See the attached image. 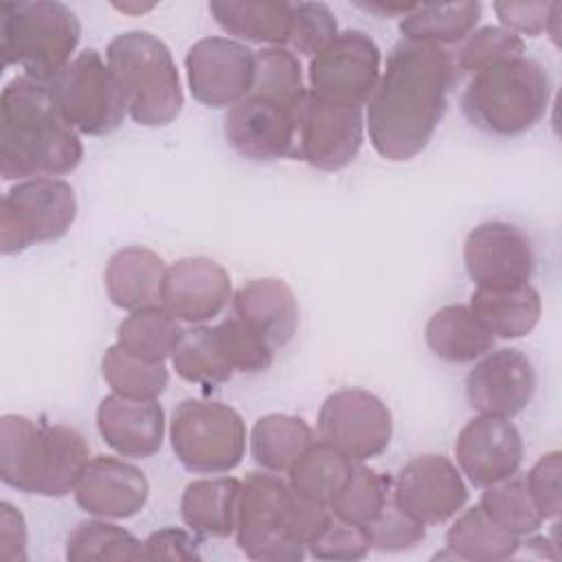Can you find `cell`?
I'll return each mask as SVG.
<instances>
[{
    "label": "cell",
    "mask_w": 562,
    "mask_h": 562,
    "mask_svg": "<svg viewBox=\"0 0 562 562\" xmlns=\"http://www.w3.org/2000/svg\"><path fill=\"white\" fill-rule=\"evenodd\" d=\"M231 301L228 272L209 257H184L167 268L162 307L178 321L206 323Z\"/></svg>",
    "instance_id": "cell-20"
},
{
    "label": "cell",
    "mask_w": 562,
    "mask_h": 562,
    "mask_svg": "<svg viewBox=\"0 0 562 562\" xmlns=\"http://www.w3.org/2000/svg\"><path fill=\"white\" fill-rule=\"evenodd\" d=\"M296 112L248 94L224 114L226 143L244 158L272 162L294 156Z\"/></svg>",
    "instance_id": "cell-19"
},
{
    "label": "cell",
    "mask_w": 562,
    "mask_h": 562,
    "mask_svg": "<svg viewBox=\"0 0 562 562\" xmlns=\"http://www.w3.org/2000/svg\"><path fill=\"white\" fill-rule=\"evenodd\" d=\"M318 437L353 463L382 454L393 437L389 406L364 389H340L318 411Z\"/></svg>",
    "instance_id": "cell-11"
},
{
    "label": "cell",
    "mask_w": 562,
    "mask_h": 562,
    "mask_svg": "<svg viewBox=\"0 0 562 562\" xmlns=\"http://www.w3.org/2000/svg\"><path fill=\"white\" fill-rule=\"evenodd\" d=\"M169 439L178 461L187 470L224 474L244 459L246 424L228 404L184 400L171 415Z\"/></svg>",
    "instance_id": "cell-8"
},
{
    "label": "cell",
    "mask_w": 562,
    "mask_h": 562,
    "mask_svg": "<svg viewBox=\"0 0 562 562\" xmlns=\"http://www.w3.org/2000/svg\"><path fill=\"white\" fill-rule=\"evenodd\" d=\"M66 560H145L143 542L119 525L83 520L66 538Z\"/></svg>",
    "instance_id": "cell-38"
},
{
    "label": "cell",
    "mask_w": 562,
    "mask_h": 562,
    "mask_svg": "<svg viewBox=\"0 0 562 562\" xmlns=\"http://www.w3.org/2000/svg\"><path fill=\"white\" fill-rule=\"evenodd\" d=\"M61 119L88 136H105L121 127L127 105L103 57L86 48L48 83Z\"/></svg>",
    "instance_id": "cell-10"
},
{
    "label": "cell",
    "mask_w": 562,
    "mask_h": 562,
    "mask_svg": "<svg viewBox=\"0 0 562 562\" xmlns=\"http://www.w3.org/2000/svg\"><path fill=\"white\" fill-rule=\"evenodd\" d=\"M241 481L235 476L198 479L187 485L180 514L184 525L206 538H226L237 529Z\"/></svg>",
    "instance_id": "cell-25"
},
{
    "label": "cell",
    "mask_w": 562,
    "mask_h": 562,
    "mask_svg": "<svg viewBox=\"0 0 562 562\" xmlns=\"http://www.w3.org/2000/svg\"><path fill=\"white\" fill-rule=\"evenodd\" d=\"M90 448L64 424H40L24 415L0 417V479L4 485L48 498L75 492Z\"/></svg>",
    "instance_id": "cell-4"
},
{
    "label": "cell",
    "mask_w": 562,
    "mask_h": 562,
    "mask_svg": "<svg viewBox=\"0 0 562 562\" xmlns=\"http://www.w3.org/2000/svg\"><path fill=\"white\" fill-rule=\"evenodd\" d=\"M549 97L551 79L544 66L520 55L474 72L463 90L461 110L476 130L509 138L540 123Z\"/></svg>",
    "instance_id": "cell-5"
},
{
    "label": "cell",
    "mask_w": 562,
    "mask_h": 562,
    "mask_svg": "<svg viewBox=\"0 0 562 562\" xmlns=\"http://www.w3.org/2000/svg\"><path fill=\"white\" fill-rule=\"evenodd\" d=\"M147 496V476L116 457L90 459L75 487L77 505L97 518H130L145 507Z\"/></svg>",
    "instance_id": "cell-21"
},
{
    "label": "cell",
    "mask_w": 562,
    "mask_h": 562,
    "mask_svg": "<svg viewBox=\"0 0 562 562\" xmlns=\"http://www.w3.org/2000/svg\"><path fill=\"white\" fill-rule=\"evenodd\" d=\"M522 437L507 417L479 415L457 435L454 457L476 487H490L514 476L522 463Z\"/></svg>",
    "instance_id": "cell-18"
},
{
    "label": "cell",
    "mask_w": 562,
    "mask_h": 562,
    "mask_svg": "<svg viewBox=\"0 0 562 562\" xmlns=\"http://www.w3.org/2000/svg\"><path fill=\"white\" fill-rule=\"evenodd\" d=\"M235 316L255 329L274 351L285 347L299 327V303L292 288L277 277L244 283L233 296Z\"/></svg>",
    "instance_id": "cell-23"
},
{
    "label": "cell",
    "mask_w": 562,
    "mask_h": 562,
    "mask_svg": "<svg viewBox=\"0 0 562 562\" xmlns=\"http://www.w3.org/2000/svg\"><path fill=\"white\" fill-rule=\"evenodd\" d=\"M463 263L476 288H516L531 281L536 255L518 226L490 220L468 233Z\"/></svg>",
    "instance_id": "cell-15"
},
{
    "label": "cell",
    "mask_w": 562,
    "mask_h": 562,
    "mask_svg": "<svg viewBox=\"0 0 562 562\" xmlns=\"http://www.w3.org/2000/svg\"><path fill=\"white\" fill-rule=\"evenodd\" d=\"M468 501V487L457 465L443 454L413 457L393 483V503L424 525H441Z\"/></svg>",
    "instance_id": "cell-16"
},
{
    "label": "cell",
    "mask_w": 562,
    "mask_h": 562,
    "mask_svg": "<svg viewBox=\"0 0 562 562\" xmlns=\"http://www.w3.org/2000/svg\"><path fill=\"white\" fill-rule=\"evenodd\" d=\"M101 373L112 393L132 400H156L169 382L165 362H147L119 345L108 347L101 360Z\"/></svg>",
    "instance_id": "cell-36"
},
{
    "label": "cell",
    "mask_w": 562,
    "mask_h": 562,
    "mask_svg": "<svg viewBox=\"0 0 562 562\" xmlns=\"http://www.w3.org/2000/svg\"><path fill=\"white\" fill-rule=\"evenodd\" d=\"M119 11H123V13H143V11H149L154 4H114Z\"/></svg>",
    "instance_id": "cell-51"
},
{
    "label": "cell",
    "mask_w": 562,
    "mask_h": 562,
    "mask_svg": "<svg viewBox=\"0 0 562 562\" xmlns=\"http://www.w3.org/2000/svg\"><path fill=\"white\" fill-rule=\"evenodd\" d=\"M338 35L334 11L323 2L292 4V24L288 44L307 57L321 53Z\"/></svg>",
    "instance_id": "cell-42"
},
{
    "label": "cell",
    "mask_w": 562,
    "mask_h": 562,
    "mask_svg": "<svg viewBox=\"0 0 562 562\" xmlns=\"http://www.w3.org/2000/svg\"><path fill=\"white\" fill-rule=\"evenodd\" d=\"M209 11L233 37L281 46L290 40L292 4L281 0H213Z\"/></svg>",
    "instance_id": "cell-28"
},
{
    "label": "cell",
    "mask_w": 562,
    "mask_h": 562,
    "mask_svg": "<svg viewBox=\"0 0 562 562\" xmlns=\"http://www.w3.org/2000/svg\"><path fill=\"white\" fill-rule=\"evenodd\" d=\"M481 18V2H448V4H415L400 22V33L406 40L428 42L437 46L465 40Z\"/></svg>",
    "instance_id": "cell-31"
},
{
    "label": "cell",
    "mask_w": 562,
    "mask_h": 562,
    "mask_svg": "<svg viewBox=\"0 0 562 562\" xmlns=\"http://www.w3.org/2000/svg\"><path fill=\"white\" fill-rule=\"evenodd\" d=\"M536 393V369L518 349L487 351L465 378V397L479 415L514 417Z\"/></svg>",
    "instance_id": "cell-17"
},
{
    "label": "cell",
    "mask_w": 562,
    "mask_h": 562,
    "mask_svg": "<svg viewBox=\"0 0 562 562\" xmlns=\"http://www.w3.org/2000/svg\"><path fill=\"white\" fill-rule=\"evenodd\" d=\"M171 362L176 373L193 384H222L233 378V367L220 351L215 329L206 325L182 331Z\"/></svg>",
    "instance_id": "cell-35"
},
{
    "label": "cell",
    "mask_w": 562,
    "mask_h": 562,
    "mask_svg": "<svg viewBox=\"0 0 562 562\" xmlns=\"http://www.w3.org/2000/svg\"><path fill=\"white\" fill-rule=\"evenodd\" d=\"M494 11L503 29L518 37H538L547 29L551 2H494Z\"/></svg>",
    "instance_id": "cell-46"
},
{
    "label": "cell",
    "mask_w": 562,
    "mask_h": 562,
    "mask_svg": "<svg viewBox=\"0 0 562 562\" xmlns=\"http://www.w3.org/2000/svg\"><path fill=\"white\" fill-rule=\"evenodd\" d=\"M457 77L454 57L443 46L406 37L393 44L367 101L364 125L373 149L393 162L422 154L448 110Z\"/></svg>",
    "instance_id": "cell-1"
},
{
    "label": "cell",
    "mask_w": 562,
    "mask_h": 562,
    "mask_svg": "<svg viewBox=\"0 0 562 562\" xmlns=\"http://www.w3.org/2000/svg\"><path fill=\"white\" fill-rule=\"evenodd\" d=\"M77 217L75 189L61 178H29L0 202V250L18 255L33 244L64 237Z\"/></svg>",
    "instance_id": "cell-9"
},
{
    "label": "cell",
    "mask_w": 562,
    "mask_h": 562,
    "mask_svg": "<svg viewBox=\"0 0 562 562\" xmlns=\"http://www.w3.org/2000/svg\"><path fill=\"white\" fill-rule=\"evenodd\" d=\"M446 549L457 560L498 562L514 558L520 549L518 536L498 527L479 505L457 516L446 533Z\"/></svg>",
    "instance_id": "cell-30"
},
{
    "label": "cell",
    "mask_w": 562,
    "mask_h": 562,
    "mask_svg": "<svg viewBox=\"0 0 562 562\" xmlns=\"http://www.w3.org/2000/svg\"><path fill=\"white\" fill-rule=\"evenodd\" d=\"M351 468L353 461L342 457L325 441H318L312 443L288 470L290 487L296 494L329 507V503L347 481Z\"/></svg>",
    "instance_id": "cell-33"
},
{
    "label": "cell",
    "mask_w": 562,
    "mask_h": 562,
    "mask_svg": "<svg viewBox=\"0 0 562 562\" xmlns=\"http://www.w3.org/2000/svg\"><path fill=\"white\" fill-rule=\"evenodd\" d=\"M562 454L560 450L542 454L527 474V490L542 518H558L562 509Z\"/></svg>",
    "instance_id": "cell-45"
},
{
    "label": "cell",
    "mask_w": 562,
    "mask_h": 562,
    "mask_svg": "<svg viewBox=\"0 0 562 562\" xmlns=\"http://www.w3.org/2000/svg\"><path fill=\"white\" fill-rule=\"evenodd\" d=\"M167 266L162 257L145 246L116 250L105 266L108 299L127 312L162 305V283Z\"/></svg>",
    "instance_id": "cell-24"
},
{
    "label": "cell",
    "mask_w": 562,
    "mask_h": 562,
    "mask_svg": "<svg viewBox=\"0 0 562 562\" xmlns=\"http://www.w3.org/2000/svg\"><path fill=\"white\" fill-rule=\"evenodd\" d=\"M479 507L505 531L514 536H531L542 527V516L536 509L527 483L522 479L509 476L501 483L485 487Z\"/></svg>",
    "instance_id": "cell-39"
},
{
    "label": "cell",
    "mask_w": 562,
    "mask_h": 562,
    "mask_svg": "<svg viewBox=\"0 0 562 562\" xmlns=\"http://www.w3.org/2000/svg\"><path fill=\"white\" fill-rule=\"evenodd\" d=\"M424 338L428 349L443 362L465 364L483 358L494 336L474 316L470 305H443L426 323Z\"/></svg>",
    "instance_id": "cell-26"
},
{
    "label": "cell",
    "mask_w": 562,
    "mask_h": 562,
    "mask_svg": "<svg viewBox=\"0 0 562 562\" xmlns=\"http://www.w3.org/2000/svg\"><path fill=\"white\" fill-rule=\"evenodd\" d=\"M83 145L57 112L48 83L26 75L0 94V173L4 180L55 178L72 171Z\"/></svg>",
    "instance_id": "cell-2"
},
{
    "label": "cell",
    "mask_w": 562,
    "mask_h": 562,
    "mask_svg": "<svg viewBox=\"0 0 562 562\" xmlns=\"http://www.w3.org/2000/svg\"><path fill=\"white\" fill-rule=\"evenodd\" d=\"M362 9L380 13V15H406L408 11L415 9V4H384V2H373V4H362Z\"/></svg>",
    "instance_id": "cell-49"
},
{
    "label": "cell",
    "mask_w": 562,
    "mask_h": 562,
    "mask_svg": "<svg viewBox=\"0 0 562 562\" xmlns=\"http://www.w3.org/2000/svg\"><path fill=\"white\" fill-rule=\"evenodd\" d=\"M195 538L182 529L165 527L143 540L145 560H200Z\"/></svg>",
    "instance_id": "cell-47"
},
{
    "label": "cell",
    "mask_w": 562,
    "mask_h": 562,
    "mask_svg": "<svg viewBox=\"0 0 562 562\" xmlns=\"http://www.w3.org/2000/svg\"><path fill=\"white\" fill-rule=\"evenodd\" d=\"M222 356L241 373H259L272 364L274 349L241 318L231 316L213 327Z\"/></svg>",
    "instance_id": "cell-40"
},
{
    "label": "cell",
    "mask_w": 562,
    "mask_h": 562,
    "mask_svg": "<svg viewBox=\"0 0 562 562\" xmlns=\"http://www.w3.org/2000/svg\"><path fill=\"white\" fill-rule=\"evenodd\" d=\"M178 318H173L162 305L143 307L121 321L116 329V345L147 362H165L173 356L182 338Z\"/></svg>",
    "instance_id": "cell-32"
},
{
    "label": "cell",
    "mask_w": 562,
    "mask_h": 562,
    "mask_svg": "<svg viewBox=\"0 0 562 562\" xmlns=\"http://www.w3.org/2000/svg\"><path fill=\"white\" fill-rule=\"evenodd\" d=\"M380 48L362 31L338 33L310 59V92L334 103L362 108L380 79Z\"/></svg>",
    "instance_id": "cell-12"
},
{
    "label": "cell",
    "mask_w": 562,
    "mask_h": 562,
    "mask_svg": "<svg viewBox=\"0 0 562 562\" xmlns=\"http://www.w3.org/2000/svg\"><path fill=\"white\" fill-rule=\"evenodd\" d=\"M0 558L7 562L26 560V522L9 501L0 503Z\"/></svg>",
    "instance_id": "cell-48"
},
{
    "label": "cell",
    "mask_w": 562,
    "mask_h": 562,
    "mask_svg": "<svg viewBox=\"0 0 562 562\" xmlns=\"http://www.w3.org/2000/svg\"><path fill=\"white\" fill-rule=\"evenodd\" d=\"M105 59L138 125L165 127L180 116L184 94L176 61L162 40L147 31H125L108 44Z\"/></svg>",
    "instance_id": "cell-6"
},
{
    "label": "cell",
    "mask_w": 562,
    "mask_h": 562,
    "mask_svg": "<svg viewBox=\"0 0 562 562\" xmlns=\"http://www.w3.org/2000/svg\"><path fill=\"white\" fill-rule=\"evenodd\" d=\"M371 538V549L382 553H400L417 547L426 536V525L400 509L395 503H386L378 518L364 525Z\"/></svg>",
    "instance_id": "cell-43"
},
{
    "label": "cell",
    "mask_w": 562,
    "mask_h": 562,
    "mask_svg": "<svg viewBox=\"0 0 562 562\" xmlns=\"http://www.w3.org/2000/svg\"><path fill=\"white\" fill-rule=\"evenodd\" d=\"M314 443V432L305 419L270 413L257 419L250 432V454L268 472H288L294 461Z\"/></svg>",
    "instance_id": "cell-29"
},
{
    "label": "cell",
    "mask_w": 562,
    "mask_h": 562,
    "mask_svg": "<svg viewBox=\"0 0 562 562\" xmlns=\"http://www.w3.org/2000/svg\"><path fill=\"white\" fill-rule=\"evenodd\" d=\"M97 428L119 454L147 459L162 446L165 413L156 400H132L112 393L97 408Z\"/></svg>",
    "instance_id": "cell-22"
},
{
    "label": "cell",
    "mask_w": 562,
    "mask_h": 562,
    "mask_svg": "<svg viewBox=\"0 0 562 562\" xmlns=\"http://www.w3.org/2000/svg\"><path fill=\"white\" fill-rule=\"evenodd\" d=\"M329 520L327 505L296 494L281 476L250 472L241 483L235 536L250 560L296 562Z\"/></svg>",
    "instance_id": "cell-3"
},
{
    "label": "cell",
    "mask_w": 562,
    "mask_h": 562,
    "mask_svg": "<svg viewBox=\"0 0 562 562\" xmlns=\"http://www.w3.org/2000/svg\"><path fill=\"white\" fill-rule=\"evenodd\" d=\"M305 92L301 61L292 50L270 46L255 53V79L250 94L296 112Z\"/></svg>",
    "instance_id": "cell-34"
},
{
    "label": "cell",
    "mask_w": 562,
    "mask_h": 562,
    "mask_svg": "<svg viewBox=\"0 0 562 562\" xmlns=\"http://www.w3.org/2000/svg\"><path fill=\"white\" fill-rule=\"evenodd\" d=\"M294 158L321 171H340L362 147V108L325 101L310 90L296 110Z\"/></svg>",
    "instance_id": "cell-13"
},
{
    "label": "cell",
    "mask_w": 562,
    "mask_h": 562,
    "mask_svg": "<svg viewBox=\"0 0 562 562\" xmlns=\"http://www.w3.org/2000/svg\"><path fill=\"white\" fill-rule=\"evenodd\" d=\"M558 24H560V2H551V11H549V20H547V29L544 31L553 37L555 44H558V37H560Z\"/></svg>",
    "instance_id": "cell-50"
},
{
    "label": "cell",
    "mask_w": 562,
    "mask_h": 562,
    "mask_svg": "<svg viewBox=\"0 0 562 562\" xmlns=\"http://www.w3.org/2000/svg\"><path fill=\"white\" fill-rule=\"evenodd\" d=\"M470 310L494 338H522L538 325L542 299L531 283L516 288H476L470 299Z\"/></svg>",
    "instance_id": "cell-27"
},
{
    "label": "cell",
    "mask_w": 562,
    "mask_h": 562,
    "mask_svg": "<svg viewBox=\"0 0 562 562\" xmlns=\"http://www.w3.org/2000/svg\"><path fill=\"white\" fill-rule=\"evenodd\" d=\"M79 37V18L64 2L33 0L0 7L2 64L20 66L35 81L50 83L70 64Z\"/></svg>",
    "instance_id": "cell-7"
},
{
    "label": "cell",
    "mask_w": 562,
    "mask_h": 562,
    "mask_svg": "<svg viewBox=\"0 0 562 562\" xmlns=\"http://www.w3.org/2000/svg\"><path fill=\"white\" fill-rule=\"evenodd\" d=\"M389 492H391L389 476L380 474L369 465L353 463L340 492L329 503V512L340 520L369 525L386 507Z\"/></svg>",
    "instance_id": "cell-37"
},
{
    "label": "cell",
    "mask_w": 562,
    "mask_h": 562,
    "mask_svg": "<svg viewBox=\"0 0 562 562\" xmlns=\"http://www.w3.org/2000/svg\"><path fill=\"white\" fill-rule=\"evenodd\" d=\"M371 551V538L364 525L347 522L336 516L307 544V553L316 560H362Z\"/></svg>",
    "instance_id": "cell-44"
},
{
    "label": "cell",
    "mask_w": 562,
    "mask_h": 562,
    "mask_svg": "<svg viewBox=\"0 0 562 562\" xmlns=\"http://www.w3.org/2000/svg\"><path fill=\"white\" fill-rule=\"evenodd\" d=\"M522 53H525L522 37H518L516 33L503 26H483L479 31H472L465 37L454 64H457V70L474 75L496 61L520 57Z\"/></svg>",
    "instance_id": "cell-41"
},
{
    "label": "cell",
    "mask_w": 562,
    "mask_h": 562,
    "mask_svg": "<svg viewBox=\"0 0 562 562\" xmlns=\"http://www.w3.org/2000/svg\"><path fill=\"white\" fill-rule=\"evenodd\" d=\"M189 90L209 108H231L250 94L255 53L239 40L202 37L184 57Z\"/></svg>",
    "instance_id": "cell-14"
}]
</instances>
